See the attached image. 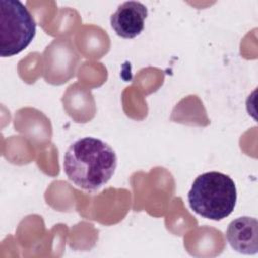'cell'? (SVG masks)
Listing matches in <instances>:
<instances>
[{"mask_svg":"<svg viewBox=\"0 0 258 258\" xmlns=\"http://www.w3.org/2000/svg\"><path fill=\"white\" fill-rule=\"evenodd\" d=\"M117 155L102 139L86 136L75 140L63 156V171L77 186L96 191L115 173Z\"/></svg>","mask_w":258,"mask_h":258,"instance_id":"6da1fadb","label":"cell"},{"mask_svg":"<svg viewBox=\"0 0 258 258\" xmlns=\"http://www.w3.org/2000/svg\"><path fill=\"white\" fill-rule=\"evenodd\" d=\"M187 200L196 214L221 221L233 212L237 202V188L229 175L218 171L205 172L192 182Z\"/></svg>","mask_w":258,"mask_h":258,"instance_id":"7a4b0ae2","label":"cell"},{"mask_svg":"<svg viewBox=\"0 0 258 258\" xmlns=\"http://www.w3.org/2000/svg\"><path fill=\"white\" fill-rule=\"evenodd\" d=\"M36 33V22L18 0L0 1V55L9 57L24 50Z\"/></svg>","mask_w":258,"mask_h":258,"instance_id":"3957f363","label":"cell"},{"mask_svg":"<svg viewBox=\"0 0 258 258\" xmlns=\"http://www.w3.org/2000/svg\"><path fill=\"white\" fill-rule=\"evenodd\" d=\"M147 15L148 11L144 4L138 1H126L111 15L110 23L117 35L130 39L142 32Z\"/></svg>","mask_w":258,"mask_h":258,"instance_id":"277c9868","label":"cell"},{"mask_svg":"<svg viewBox=\"0 0 258 258\" xmlns=\"http://www.w3.org/2000/svg\"><path fill=\"white\" fill-rule=\"evenodd\" d=\"M230 246L237 252L253 255L258 251V222L252 217H240L233 220L226 232Z\"/></svg>","mask_w":258,"mask_h":258,"instance_id":"5b68a950","label":"cell"}]
</instances>
